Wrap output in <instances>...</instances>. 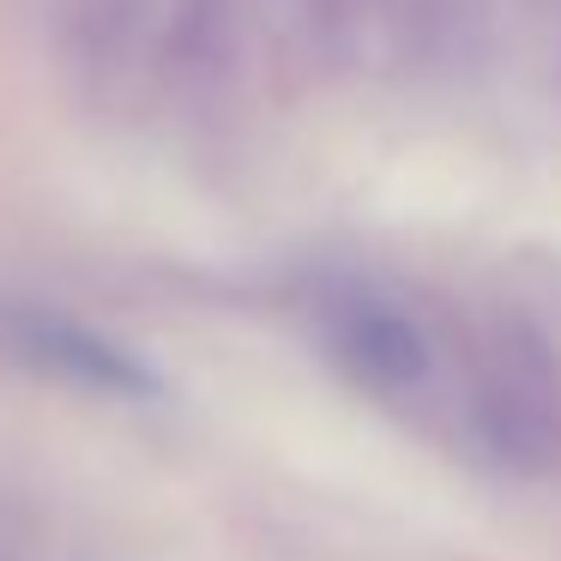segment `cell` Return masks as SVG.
<instances>
[{
    "mask_svg": "<svg viewBox=\"0 0 561 561\" xmlns=\"http://www.w3.org/2000/svg\"><path fill=\"white\" fill-rule=\"evenodd\" d=\"M327 339H332V356L375 392H411L428 375L423 332L399 308L375 302V296H351V302L332 308Z\"/></svg>",
    "mask_w": 561,
    "mask_h": 561,
    "instance_id": "obj_2",
    "label": "cell"
},
{
    "mask_svg": "<svg viewBox=\"0 0 561 561\" xmlns=\"http://www.w3.org/2000/svg\"><path fill=\"white\" fill-rule=\"evenodd\" d=\"M0 356L55 375L67 387L85 392H110V399H146L158 392V380L103 332L79 327V320L55 314V308H31V302H0Z\"/></svg>",
    "mask_w": 561,
    "mask_h": 561,
    "instance_id": "obj_1",
    "label": "cell"
}]
</instances>
